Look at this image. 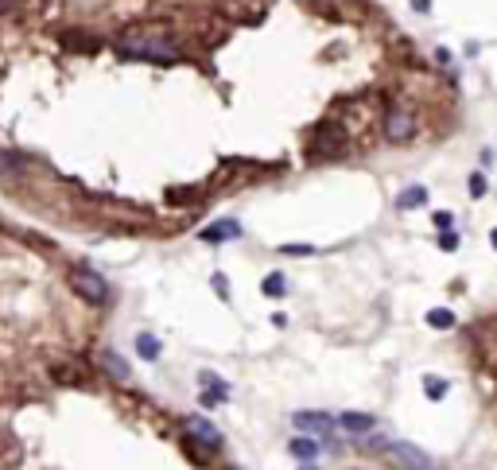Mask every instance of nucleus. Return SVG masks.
<instances>
[{
  "mask_svg": "<svg viewBox=\"0 0 497 470\" xmlns=\"http://www.w3.org/2000/svg\"><path fill=\"white\" fill-rule=\"evenodd\" d=\"M490 241H493V249H497V229H493V234H490Z\"/></svg>",
  "mask_w": 497,
  "mask_h": 470,
  "instance_id": "21",
  "label": "nucleus"
},
{
  "mask_svg": "<svg viewBox=\"0 0 497 470\" xmlns=\"http://www.w3.org/2000/svg\"><path fill=\"white\" fill-rule=\"evenodd\" d=\"M202 187H175V191H168V202L171 206H187V202H195V199H202Z\"/></svg>",
  "mask_w": 497,
  "mask_h": 470,
  "instance_id": "9",
  "label": "nucleus"
},
{
  "mask_svg": "<svg viewBox=\"0 0 497 470\" xmlns=\"http://www.w3.org/2000/svg\"><path fill=\"white\" fill-rule=\"evenodd\" d=\"M435 241H439V249H443V253H454V249H459V234H454V229H443Z\"/></svg>",
  "mask_w": 497,
  "mask_h": 470,
  "instance_id": "15",
  "label": "nucleus"
},
{
  "mask_svg": "<svg viewBox=\"0 0 497 470\" xmlns=\"http://www.w3.org/2000/svg\"><path fill=\"white\" fill-rule=\"evenodd\" d=\"M466 191H470V199H486V191H490V179H486L482 171H474V175H470V183H466Z\"/></svg>",
  "mask_w": 497,
  "mask_h": 470,
  "instance_id": "12",
  "label": "nucleus"
},
{
  "mask_svg": "<svg viewBox=\"0 0 497 470\" xmlns=\"http://www.w3.org/2000/svg\"><path fill=\"white\" fill-rule=\"evenodd\" d=\"M342 424L350 427V432H369V427H373V420H369V416H358V412H346V416H342Z\"/></svg>",
  "mask_w": 497,
  "mask_h": 470,
  "instance_id": "14",
  "label": "nucleus"
},
{
  "mask_svg": "<svg viewBox=\"0 0 497 470\" xmlns=\"http://www.w3.org/2000/svg\"><path fill=\"white\" fill-rule=\"evenodd\" d=\"M412 8H416V12H427V8H432V0H412Z\"/></svg>",
  "mask_w": 497,
  "mask_h": 470,
  "instance_id": "20",
  "label": "nucleus"
},
{
  "mask_svg": "<svg viewBox=\"0 0 497 470\" xmlns=\"http://www.w3.org/2000/svg\"><path fill=\"white\" fill-rule=\"evenodd\" d=\"M198 237H202L206 245H226V241H234V237H241V226H237L234 218H222V222H214V226H206Z\"/></svg>",
  "mask_w": 497,
  "mask_h": 470,
  "instance_id": "5",
  "label": "nucleus"
},
{
  "mask_svg": "<svg viewBox=\"0 0 497 470\" xmlns=\"http://www.w3.org/2000/svg\"><path fill=\"white\" fill-rule=\"evenodd\" d=\"M136 350H140V358H148V361L160 358V342H155L152 334H140V338H136Z\"/></svg>",
  "mask_w": 497,
  "mask_h": 470,
  "instance_id": "13",
  "label": "nucleus"
},
{
  "mask_svg": "<svg viewBox=\"0 0 497 470\" xmlns=\"http://www.w3.org/2000/svg\"><path fill=\"white\" fill-rule=\"evenodd\" d=\"M435 226L439 229H454V214L451 210H435Z\"/></svg>",
  "mask_w": 497,
  "mask_h": 470,
  "instance_id": "17",
  "label": "nucleus"
},
{
  "mask_svg": "<svg viewBox=\"0 0 497 470\" xmlns=\"http://www.w3.org/2000/svg\"><path fill=\"white\" fill-rule=\"evenodd\" d=\"M295 424L307 427V432H330V416H322V412H300Z\"/></svg>",
  "mask_w": 497,
  "mask_h": 470,
  "instance_id": "8",
  "label": "nucleus"
},
{
  "mask_svg": "<svg viewBox=\"0 0 497 470\" xmlns=\"http://www.w3.org/2000/svg\"><path fill=\"white\" fill-rule=\"evenodd\" d=\"M427 202V187H404L400 195H396V210H416V206Z\"/></svg>",
  "mask_w": 497,
  "mask_h": 470,
  "instance_id": "7",
  "label": "nucleus"
},
{
  "mask_svg": "<svg viewBox=\"0 0 497 470\" xmlns=\"http://www.w3.org/2000/svg\"><path fill=\"white\" fill-rule=\"evenodd\" d=\"M292 455H300L303 463H311V459H315V443H307V439H295V443H292Z\"/></svg>",
  "mask_w": 497,
  "mask_h": 470,
  "instance_id": "16",
  "label": "nucleus"
},
{
  "mask_svg": "<svg viewBox=\"0 0 497 470\" xmlns=\"http://www.w3.org/2000/svg\"><path fill=\"white\" fill-rule=\"evenodd\" d=\"M261 292H264V295H284V292H288L284 272H268V276L261 280Z\"/></svg>",
  "mask_w": 497,
  "mask_h": 470,
  "instance_id": "10",
  "label": "nucleus"
},
{
  "mask_svg": "<svg viewBox=\"0 0 497 470\" xmlns=\"http://www.w3.org/2000/svg\"><path fill=\"white\" fill-rule=\"evenodd\" d=\"M70 288L78 292V300L89 303V307H105V303H109V284H105V276L94 272V268H86V265L70 268Z\"/></svg>",
  "mask_w": 497,
  "mask_h": 470,
  "instance_id": "3",
  "label": "nucleus"
},
{
  "mask_svg": "<svg viewBox=\"0 0 497 470\" xmlns=\"http://www.w3.org/2000/svg\"><path fill=\"white\" fill-rule=\"evenodd\" d=\"M280 253H288V257H295V253H300V257H311V245H284V249H280Z\"/></svg>",
  "mask_w": 497,
  "mask_h": 470,
  "instance_id": "18",
  "label": "nucleus"
},
{
  "mask_svg": "<svg viewBox=\"0 0 497 470\" xmlns=\"http://www.w3.org/2000/svg\"><path fill=\"white\" fill-rule=\"evenodd\" d=\"M23 168H28V155L4 152V148H0V179H20Z\"/></svg>",
  "mask_w": 497,
  "mask_h": 470,
  "instance_id": "6",
  "label": "nucleus"
},
{
  "mask_svg": "<svg viewBox=\"0 0 497 470\" xmlns=\"http://www.w3.org/2000/svg\"><path fill=\"white\" fill-rule=\"evenodd\" d=\"M307 148H311V160H334V155H346V133H342V125L338 121H319V125L311 129V140H307Z\"/></svg>",
  "mask_w": 497,
  "mask_h": 470,
  "instance_id": "2",
  "label": "nucleus"
},
{
  "mask_svg": "<svg viewBox=\"0 0 497 470\" xmlns=\"http://www.w3.org/2000/svg\"><path fill=\"white\" fill-rule=\"evenodd\" d=\"M427 327H435V331H451L454 327V315L447 307H432L427 311Z\"/></svg>",
  "mask_w": 497,
  "mask_h": 470,
  "instance_id": "11",
  "label": "nucleus"
},
{
  "mask_svg": "<svg viewBox=\"0 0 497 470\" xmlns=\"http://www.w3.org/2000/svg\"><path fill=\"white\" fill-rule=\"evenodd\" d=\"M427 393H432V397H443V393H447V385L439 381V377H427Z\"/></svg>",
  "mask_w": 497,
  "mask_h": 470,
  "instance_id": "19",
  "label": "nucleus"
},
{
  "mask_svg": "<svg viewBox=\"0 0 497 470\" xmlns=\"http://www.w3.org/2000/svg\"><path fill=\"white\" fill-rule=\"evenodd\" d=\"M381 133H385L388 144H412L416 140V117L408 109H388L385 121H381Z\"/></svg>",
  "mask_w": 497,
  "mask_h": 470,
  "instance_id": "4",
  "label": "nucleus"
},
{
  "mask_svg": "<svg viewBox=\"0 0 497 470\" xmlns=\"http://www.w3.org/2000/svg\"><path fill=\"white\" fill-rule=\"evenodd\" d=\"M117 47L124 55H136V59H155V62H168V59H179L183 47L168 35H152L144 28H124L117 35Z\"/></svg>",
  "mask_w": 497,
  "mask_h": 470,
  "instance_id": "1",
  "label": "nucleus"
}]
</instances>
